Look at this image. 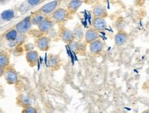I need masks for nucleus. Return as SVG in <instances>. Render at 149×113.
Segmentation results:
<instances>
[{
    "label": "nucleus",
    "mask_w": 149,
    "mask_h": 113,
    "mask_svg": "<svg viewBox=\"0 0 149 113\" xmlns=\"http://www.w3.org/2000/svg\"><path fill=\"white\" fill-rule=\"evenodd\" d=\"M105 46L106 45L103 41L98 39L92 43L89 44V49L91 54L95 56H100L104 53Z\"/></svg>",
    "instance_id": "f257e3e1"
},
{
    "label": "nucleus",
    "mask_w": 149,
    "mask_h": 113,
    "mask_svg": "<svg viewBox=\"0 0 149 113\" xmlns=\"http://www.w3.org/2000/svg\"><path fill=\"white\" fill-rule=\"evenodd\" d=\"M3 77H4L6 81L10 85L16 84L19 81L18 73H17L15 69L12 67H9V66L6 68Z\"/></svg>",
    "instance_id": "f03ea898"
},
{
    "label": "nucleus",
    "mask_w": 149,
    "mask_h": 113,
    "mask_svg": "<svg viewBox=\"0 0 149 113\" xmlns=\"http://www.w3.org/2000/svg\"><path fill=\"white\" fill-rule=\"evenodd\" d=\"M68 11L63 8H57L52 13V18L53 20L56 23H63L66 21L68 17Z\"/></svg>",
    "instance_id": "7ed1b4c3"
},
{
    "label": "nucleus",
    "mask_w": 149,
    "mask_h": 113,
    "mask_svg": "<svg viewBox=\"0 0 149 113\" xmlns=\"http://www.w3.org/2000/svg\"><path fill=\"white\" fill-rule=\"evenodd\" d=\"M48 66L53 71L59 70L62 66V60L57 55L50 54L48 57Z\"/></svg>",
    "instance_id": "20e7f679"
},
{
    "label": "nucleus",
    "mask_w": 149,
    "mask_h": 113,
    "mask_svg": "<svg viewBox=\"0 0 149 113\" xmlns=\"http://www.w3.org/2000/svg\"><path fill=\"white\" fill-rule=\"evenodd\" d=\"M32 26V22H31V17H26L19 21L15 26V30L17 31L18 33L21 35H24L28 31L31 29Z\"/></svg>",
    "instance_id": "39448f33"
},
{
    "label": "nucleus",
    "mask_w": 149,
    "mask_h": 113,
    "mask_svg": "<svg viewBox=\"0 0 149 113\" xmlns=\"http://www.w3.org/2000/svg\"><path fill=\"white\" fill-rule=\"evenodd\" d=\"M26 59L28 64L31 67H35L37 66L39 61V53L37 51L33 50V51L26 52Z\"/></svg>",
    "instance_id": "423d86ee"
},
{
    "label": "nucleus",
    "mask_w": 149,
    "mask_h": 113,
    "mask_svg": "<svg viewBox=\"0 0 149 113\" xmlns=\"http://www.w3.org/2000/svg\"><path fill=\"white\" fill-rule=\"evenodd\" d=\"M59 4V0H53L51 2L46 3L40 9V12L44 15H49L55 11L57 8Z\"/></svg>",
    "instance_id": "0eeeda50"
},
{
    "label": "nucleus",
    "mask_w": 149,
    "mask_h": 113,
    "mask_svg": "<svg viewBox=\"0 0 149 113\" xmlns=\"http://www.w3.org/2000/svg\"><path fill=\"white\" fill-rule=\"evenodd\" d=\"M115 44L117 46H122L125 44L128 40V34L126 31L121 30L117 33L114 37Z\"/></svg>",
    "instance_id": "6e6552de"
},
{
    "label": "nucleus",
    "mask_w": 149,
    "mask_h": 113,
    "mask_svg": "<svg viewBox=\"0 0 149 113\" xmlns=\"http://www.w3.org/2000/svg\"><path fill=\"white\" fill-rule=\"evenodd\" d=\"M33 99L32 97L26 94H20L17 97V104L22 108L32 105Z\"/></svg>",
    "instance_id": "1a4fd4ad"
},
{
    "label": "nucleus",
    "mask_w": 149,
    "mask_h": 113,
    "mask_svg": "<svg viewBox=\"0 0 149 113\" xmlns=\"http://www.w3.org/2000/svg\"><path fill=\"white\" fill-rule=\"evenodd\" d=\"M51 40L46 36H43L38 38L36 42V46L41 51H48L50 49Z\"/></svg>",
    "instance_id": "9d476101"
},
{
    "label": "nucleus",
    "mask_w": 149,
    "mask_h": 113,
    "mask_svg": "<svg viewBox=\"0 0 149 113\" xmlns=\"http://www.w3.org/2000/svg\"><path fill=\"white\" fill-rule=\"evenodd\" d=\"M93 28L96 30L98 32L107 29V23L104 18L101 17H94L92 22Z\"/></svg>",
    "instance_id": "9b49d317"
},
{
    "label": "nucleus",
    "mask_w": 149,
    "mask_h": 113,
    "mask_svg": "<svg viewBox=\"0 0 149 113\" xmlns=\"http://www.w3.org/2000/svg\"><path fill=\"white\" fill-rule=\"evenodd\" d=\"M59 36H60L61 40L66 44H70V42L74 40L73 32L66 28L61 30Z\"/></svg>",
    "instance_id": "f8f14e48"
},
{
    "label": "nucleus",
    "mask_w": 149,
    "mask_h": 113,
    "mask_svg": "<svg viewBox=\"0 0 149 113\" xmlns=\"http://www.w3.org/2000/svg\"><path fill=\"white\" fill-rule=\"evenodd\" d=\"M54 24L51 19L46 18L38 25L39 31L43 33H49L53 30Z\"/></svg>",
    "instance_id": "ddd939ff"
},
{
    "label": "nucleus",
    "mask_w": 149,
    "mask_h": 113,
    "mask_svg": "<svg viewBox=\"0 0 149 113\" xmlns=\"http://www.w3.org/2000/svg\"><path fill=\"white\" fill-rule=\"evenodd\" d=\"M100 38L99 32L94 28H89L86 31L84 35V39L86 43L91 44L93 42Z\"/></svg>",
    "instance_id": "4468645a"
},
{
    "label": "nucleus",
    "mask_w": 149,
    "mask_h": 113,
    "mask_svg": "<svg viewBox=\"0 0 149 113\" xmlns=\"http://www.w3.org/2000/svg\"><path fill=\"white\" fill-rule=\"evenodd\" d=\"M93 14L95 17L106 18L108 15V12L105 6L102 4L96 5L93 8Z\"/></svg>",
    "instance_id": "2eb2a0df"
},
{
    "label": "nucleus",
    "mask_w": 149,
    "mask_h": 113,
    "mask_svg": "<svg viewBox=\"0 0 149 113\" xmlns=\"http://www.w3.org/2000/svg\"><path fill=\"white\" fill-rule=\"evenodd\" d=\"M82 5V1L79 0H70L68 4V11L70 13H74L80 6Z\"/></svg>",
    "instance_id": "dca6fc26"
},
{
    "label": "nucleus",
    "mask_w": 149,
    "mask_h": 113,
    "mask_svg": "<svg viewBox=\"0 0 149 113\" xmlns=\"http://www.w3.org/2000/svg\"><path fill=\"white\" fill-rule=\"evenodd\" d=\"M70 47L72 51L77 53H81V52L84 51L83 44L80 43V42H77V41L74 40L72 42H70Z\"/></svg>",
    "instance_id": "f3484780"
},
{
    "label": "nucleus",
    "mask_w": 149,
    "mask_h": 113,
    "mask_svg": "<svg viewBox=\"0 0 149 113\" xmlns=\"http://www.w3.org/2000/svg\"><path fill=\"white\" fill-rule=\"evenodd\" d=\"M46 18L45 15L42 13V12H40V13L35 14L34 16L31 17V22H32V24L38 26Z\"/></svg>",
    "instance_id": "a211bd4d"
},
{
    "label": "nucleus",
    "mask_w": 149,
    "mask_h": 113,
    "mask_svg": "<svg viewBox=\"0 0 149 113\" xmlns=\"http://www.w3.org/2000/svg\"><path fill=\"white\" fill-rule=\"evenodd\" d=\"M73 32V35H74V40L77 41V42H81L82 40V39L84 38V32H83V29L81 26H77L74 28Z\"/></svg>",
    "instance_id": "6ab92c4d"
},
{
    "label": "nucleus",
    "mask_w": 149,
    "mask_h": 113,
    "mask_svg": "<svg viewBox=\"0 0 149 113\" xmlns=\"http://www.w3.org/2000/svg\"><path fill=\"white\" fill-rule=\"evenodd\" d=\"M15 17V12L13 10H4L2 13L1 14V19L4 20V21H9L12 20Z\"/></svg>",
    "instance_id": "aec40b11"
},
{
    "label": "nucleus",
    "mask_w": 149,
    "mask_h": 113,
    "mask_svg": "<svg viewBox=\"0 0 149 113\" xmlns=\"http://www.w3.org/2000/svg\"><path fill=\"white\" fill-rule=\"evenodd\" d=\"M18 37V32L15 29H12L6 35V39L10 42H15Z\"/></svg>",
    "instance_id": "412c9836"
},
{
    "label": "nucleus",
    "mask_w": 149,
    "mask_h": 113,
    "mask_svg": "<svg viewBox=\"0 0 149 113\" xmlns=\"http://www.w3.org/2000/svg\"><path fill=\"white\" fill-rule=\"evenodd\" d=\"M9 57L6 53H0V66L6 68L9 66Z\"/></svg>",
    "instance_id": "4be33fe9"
},
{
    "label": "nucleus",
    "mask_w": 149,
    "mask_h": 113,
    "mask_svg": "<svg viewBox=\"0 0 149 113\" xmlns=\"http://www.w3.org/2000/svg\"><path fill=\"white\" fill-rule=\"evenodd\" d=\"M22 113H38V111L36 108L31 105L22 109Z\"/></svg>",
    "instance_id": "5701e85b"
},
{
    "label": "nucleus",
    "mask_w": 149,
    "mask_h": 113,
    "mask_svg": "<svg viewBox=\"0 0 149 113\" xmlns=\"http://www.w3.org/2000/svg\"><path fill=\"white\" fill-rule=\"evenodd\" d=\"M41 0H27L28 4L31 6H35L40 3Z\"/></svg>",
    "instance_id": "b1692460"
},
{
    "label": "nucleus",
    "mask_w": 149,
    "mask_h": 113,
    "mask_svg": "<svg viewBox=\"0 0 149 113\" xmlns=\"http://www.w3.org/2000/svg\"><path fill=\"white\" fill-rule=\"evenodd\" d=\"M24 41V35H21V34H20L19 35H18L17 38V40H15V42H16L17 43V44H21L23 43Z\"/></svg>",
    "instance_id": "393cba45"
},
{
    "label": "nucleus",
    "mask_w": 149,
    "mask_h": 113,
    "mask_svg": "<svg viewBox=\"0 0 149 113\" xmlns=\"http://www.w3.org/2000/svg\"><path fill=\"white\" fill-rule=\"evenodd\" d=\"M33 49H34V46L31 44H28L27 45H26L25 46V51L26 52L33 51Z\"/></svg>",
    "instance_id": "a878e982"
},
{
    "label": "nucleus",
    "mask_w": 149,
    "mask_h": 113,
    "mask_svg": "<svg viewBox=\"0 0 149 113\" xmlns=\"http://www.w3.org/2000/svg\"><path fill=\"white\" fill-rule=\"evenodd\" d=\"M5 70H6V68L2 67V66H0V77H3V76L4 75Z\"/></svg>",
    "instance_id": "bb28decb"
},
{
    "label": "nucleus",
    "mask_w": 149,
    "mask_h": 113,
    "mask_svg": "<svg viewBox=\"0 0 149 113\" xmlns=\"http://www.w3.org/2000/svg\"><path fill=\"white\" fill-rule=\"evenodd\" d=\"M141 113H149V109H147V110H144Z\"/></svg>",
    "instance_id": "cd10ccee"
},
{
    "label": "nucleus",
    "mask_w": 149,
    "mask_h": 113,
    "mask_svg": "<svg viewBox=\"0 0 149 113\" xmlns=\"http://www.w3.org/2000/svg\"><path fill=\"white\" fill-rule=\"evenodd\" d=\"M79 1H85V0H79Z\"/></svg>",
    "instance_id": "c85d7f7f"
}]
</instances>
